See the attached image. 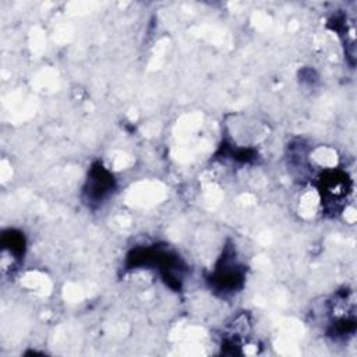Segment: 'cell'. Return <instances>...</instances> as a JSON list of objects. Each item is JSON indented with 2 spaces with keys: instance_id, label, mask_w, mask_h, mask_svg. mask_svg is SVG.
Returning a JSON list of instances; mask_svg holds the SVG:
<instances>
[{
  "instance_id": "cell-2",
  "label": "cell",
  "mask_w": 357,
  "mask_h": 357,
  "mask_svg": "<svg viewBox=\"0 0 357 357\" xmlns=\"http://www.w3.org/2000/svg\"><path fill=\"white\" fill-rule=\"evenodd\" d=\"M113 188V176L100 165H95L88 177L85 192L88 194V199L91 201H100L103 199L110 190Z\"/></svg>"
},
{
  "instance_id": "cell-1",
  "label": "cell",
  "mask_w": 357,
  "mask_h": 357,
  "mask_svg": "<svg viewBox=\"0 0 357 357\" xmlns=\"http://www.w3.org/2000/svg\"><path fill=\"white\" fill-rule=\"evenodd\" d=\"M319 188L324 201L339 202L347 197L350 191V180L340 170L325 172L319 178Z\"/></svg>"
},
{
  "instance_id": "cell-3",
  "label": "cell",
  "mask_w": 357,
  "mask_h": 357,
  "mask_svg": "<svg viewBox=\"0 0 357 357\" xmlns=\"http://www.w3.org/2000/svg\"><path fill=\"white\" fill-rule=\"evenodd\" d=\"M215 283L219 286L220 290L223 291H233L241 284L243 280V271L237 265L236 261L231 258L223 257L222 265L216 268L215 276H213Z\"/></svg>"
}]
</instances>
